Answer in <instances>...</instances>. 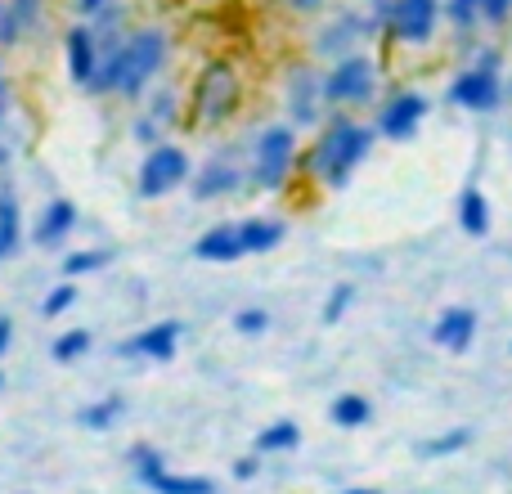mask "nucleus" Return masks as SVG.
<instances>
[{"mask_svg": "<svg viewBox=\"0 0 512 494\" xmlns=\"http://www.w3.org/2000/svg\"><path fill=\"white\" fill-rule=\"evenodd\" d=\"M171 63V32L158 23L131 27L113 50L99 59V77L90 81V95L99 99H144V90L167 72Z\"/></svg>", "mask_w": 512, "mask_h": 494, "instance_id": "f257e3e1", "label": "nucleus"}, {"mask_svg": "<svg viewBox=\"0 0 512 494\" xmlns=\"http://www.w3.org/2000/svg\"><path fill=\"white\" fill-rule=\"evenodd\" d=\"M378 131L373 122H360L351 113H328L324 126L315 131V144L301 149V167L319 189H346L355 180V171L369 162Z\"/></svg>", "mask_w": 512, "mask_h": 494, "instance_id": "f03ea898", "label": "nucleus"}, {"mask_svg": "<svg viewBox=\"0 0 512 494\" xmlns=\"http://www.w3.org/2000/svg\"><path fill=\"white\" fill-rule=\"evenodd\" d=\"M189 126L194 131H221L225 122H234V113L243 108V72L234 59L216 54L198 68L194 86H189Z\"/></svg>", "mask_w": 512, "mask_h": 494, "instance_id": "7ed1b4c3", "label": "nucleus"}, {"mask_svg": "<svg viewBox=\"0 0 512 494\" xmlns=\"http://www.w3.org/2000/svg\"><path fill=\"white\" fill-rule=\"evenodd\" d=\"M301 167V131L292 122H270L248 144V189L283 194Z\"/></svg>", "mask_w": 512, "mask_h": 494, "instance_id": "20e7f679", "label": "nucleus"}, {"mask_svg": "<svg viewBox=\"0 0 512 494\" xmlns=\"http://www.w3.org/2000/svg\"><path fill=\"white\" fill-rule=\"evenodd\" d=\"M378 81H382V68L373 54L355 50L346 59L328 63L324 72V104L328 113H351V108H369L378 99Z\"/></svg>", "mask_w": 512, "mask_h": 494, "instance_id": "39448f33", "label": "nucleus"}, {"mask_svg": "<svg viewBox=\"0 0 512 494\" xmlns=\"http://www.w3.org/2000/svg\"><path fill=\"white\" fill-rule=\"evenodd\" d=\"M189 176H194V158H189V149L176 144V140H162V144H153V149H144L140 167H135V194L149 198V203H158V198L185 189Z\"/></svg>", "mask_w": 512, "mask_h": 494, "instance_id": "423d86ee", "label": "nucleus"}, {"mask_svg": "<svg viewBox=\"0 0 512 494\" xmlns=\"http://www.w3.org/2000/svg\"><path fill=\"white\" fill-rule=\"evenodd\" d=\"M239 189H248V149H243V144H221V149L189 176L194 203H221V198H234Z\"/></svg>", "mask_w": 512, "mask_h": 494, "instance_id": "0eeeda50", "label": "nucleus"}, {"mask_svg": "<svg viewBox=\"0 0 512 494\" xmlns=\"http://www.w3.org/2000/svg\"><path fill=\"white\" fill-rule=\"evenodd\" d=\"M450 99H454V108H463V113H472V117L495 113V108L504 104V72H499V54L486 50L477 63H468L463 72H454Z\"/></svg>", "mask_w": 512, "mask_h": 494, "instance_id": "6e6552de", "label": "nucleus"}, {"mask_svg": "<svg viewBox=\"0 0 512 494\" xmlns=\"http://www.w3.org/2000/svg\"><path fill=\"white\" fill-rule=\"evenodd\" d=\"M283 113L297 131H319L324 126V72L315 63H292L283 72Z\"/></svg>", "mask_w": 512, "mask_h": 494, "instance_id": "1a4fd4ad", "label": "nucleus"}, {"mask_svg": "<svg viewBox=\"0 0 512 494\" xmlns=\"http://www.w3.org/2000/svg\"><path fill=\"white\" fill-rule=\"evenodd\" d=\"M445 23V0H391L387 41L400 50H427Z\"/></svg>", "mask_w": 512, "mask_h": 494, "instance_id": "9d476101", "label": "nucleus"}, {"mask_svg": "<svg viewBox=\"0 0 512 494\" xmlns=\"http://www.w3.org/2000/svg\"><path fill=\"white\" fill-rule=\"evenodd\" d=\"M180 122H185V95H180V86L153 81V86L144 90V113L135 117L131 135L144 144V149H153V144L167 140V131H176Z\"/></svg>", "mask_w": 512, "mask_h": 494, "instance_id": "9b49d317", "label": "nucleus"}, {"mask_svg": "<svg viewBox=\"0 0 512 494\" xmlns=\"http://www.w3.org/2000/svg\"><path fill=\"white\" fill-rule=\"evenodd\" d=\"M427 113H432V99H427L423 90H391L378 104V113H373V131L391 144H409L423 131Z\"/></svg>", "mask_w": 512, "mask_h": 494, "instance_id": "f8f14e48", "label": "nucleus"}, {"mask_svg": "<svg viewBox=\"0 0 512 494\" xmlns=\"http://www.w3.org/2000/svg\"><path fill=\"white\" fill-rule=\"evenodd\" d=\"M364 45H369L364 9H333V18H328L315 32V41H310V54H315L319 63H337V59H346V54L364 50Z\"/></svg>", "mask_w": 512, "mask_h": 494, "instance_id": "ddd939ff", "label": "nucleus"}, {"mask_svg": "<svg viewBox=\"0 0 512 494\" xmlns=\"http://www.w3.org/2000/svg\"><path fill=\"white\" fill-rule=\"evenodd\" d=\"M131 463H135V477H140L153 494H216V481L194 477V472H171L153 445H135Z\"/></svg>", "mask_w": 512, "mask_h": 494, "instance_id": "4468645a", "label": "nucleus"}, {"mask_svg": "<svg viewBox=\"0 0 512 494\" xmlns=\"http://www.w3.org/2000/svg\"><path fill=\"white\" fill-rule=\"evenodd\" d=\"M99 59H104V45H99L95 27H90L86 18H77V23L63 32V68H68L72 86L90 90V81L99 77Z\"/></svg>", "mask_w": 512, "mask_h": 494, "instance_id": "2eb2a0df", "label": "nucleus"}, {"mask_svg": "<svg viewBox=\"0 0 512 494\" xmlns=\"http://www.w3.org/2000/svg\"><path fill=\"white\" fill-rule=\"evenodd\" d=\"M180 337H185V324H180V319H158V324L140 328L135 337H126L122 355H131V360H149V364H167V360H176Z\"/></svg>", "mask_w": 512, "mask_h": 494, "instance_id": "dca6fc26", "label": "nucleus"}, {"mask_svg": "<svg viewBox=\"0 0 512 494\" xmlns=\"http://www.w3.org/2000/svg\"><path fill=\"white\" fill-rule=\"evenodd\" d=\"M477 328H481L477 310H472V306H450V310H441V315H436L432 342L441 346V351H450V355H468L472 342H477Z\"/></svg>", "mask_w": 512, "mask_h": 494, "instance_id": "f3484780", "label": "nucleus"}, {"mask_svg": "<svg viewBox=\"0 0 512 494\" xmlns=\"http://www.w3.org/2000/svg\"><path fill=\"white\" fill-rule=\"evenodd\" d=\"M194 256L207 265H234L248 256V247H243V225L239 221H216L212 230H203L194 239Z\"/></svg>", "mask_w": 512, "mask_h": 494, "instance_id": "a211bd4d", "label": "nucleus"}, {"mask_svg": "<svg viewBox=\"0 0 512 494\" xmlns=\"http://www.w3.org/2000/svg\"><path fill=\"white\" fill-rule=\"evenodd\" d=\"M45 23V0H5L0 5V50L23 45Z\"/></svg>", "mask_w": 512, "mask_h": 494, "instance_id": "6ab92c4d", "label": "nucleus"}, {"mask_svg": "<svg viewBox=\"0 0 512 494\" xmlns=\"http://www.w3.org/2000/svg\"><path fill=\"white\" fill-rule=\"evenodd\" d=\"M77 203L72 198H50V203L41 207V216L32 221V243L36 247H59L68 239L72 230H77Z\"/></svg>", "mask_w": 512, "mask_h": 494, "instance_id": "aec40b11", "label": "nucleus"}, {"mask_svg": "<svg viewBox=\"0 0 512 494\" xmlns=\"http://www.w3.org/2000/svg\"><path fill=\"white\" fill-rule=\"evenodd\" d=\"M23 247V203L9 176H0V265L14 261Z\"/></svg>", "mask_w": 512, "mask_h": 494, "instance_id": "412c9836", "label": "nucleus"}, {"mask_svg": "<svg viewBox=\"0 0 512 494\" xmlns=\"http://www.w3.org/2000/svg\"><path fill=\"white\" fill-rule=\"evenodd\" d=\"M490 198H486V189L481 185H468L459 194V230L468 234V239H486L490 234Z\"/></svg>", "mask_w": 512, "mask_h": 494, "instance_id": "4be33fe9", "label": "nucleus"}, {"mask_svg": "<svg viewBox=\"0 0 512 494\" xmlns=\"http://www.w3.org/2000/svg\"><path fill=\"white\" fill-rule=\"evenodd\" d=\"M86 23L95 27L99 45H104V50H113V45L122 41L126 32H131V5H122V0H108L104 9H95V14L86 18Z\"/></svg>", "mask_w": 512, "mask_h": 494, "instance_id": "5701e85b", "label": "nucleus"}, {"mask_svg": "<svg viewBox=\"0 0 512 494\" xmlns=\"http://www.w3.org/2000/svg\"><path fill=\"white\" fill-rule=\"evenodd\" d=\"M239 225H243V247H248V256H265L288 239V225L274 221V216H248V221H239Z\"/></svg>", "mask_w": 512, "mask_h": 494, "instance_id": "b1692460", "label": "nucleus"}, {"mask_svg": "<svg viewBox=\"0 0 512 494\" xmlns=\"http://www.w3.org/2000/svg\"><path fill=\"white\" fill-rule=\"evenodd\" d=\"M328 418H333V427H342V432H355V427L373 423V400L360 396V391H346V396H337L333 405H328Z\"/></svg>", "mask_w": 512, "mask_h": 494, "instance_id": "393cba45", "label": "nucleus"}, {"mask_svg": "<svg viewBox=\"0 0 512 494\" xmlns=\"http://www.w3.org/2000/svg\"><path fill=\"white\" fill-rule=\"evenodd\" d=\"M122 414H126V400L104 396V400H90L86 409H77V423L86 432H113V423H122Z\"/></svg>", "mask_w": 512, "mask_h": 494, "instance_id": "a878e982", "label": "nucleus"}, {"mask_svg": "<svg viewBox=\"0 0 512 494\" xmlns=\"http://www.w3.org/2000/svg\"><path fill=\"white\" fill-rule=\"evenodd\" d=\"M297 445H301V427L292 423V418H283V423H270L256 432L252 454H288V450H297Z\"/></svg>", "mask_w": 512, "mask_h": 494, "instance_id": "bb28decb", "label": "nucleus"}, {"mask_svg": "<svg viewBox=\"0 0 512 494\" xmlns=\"http://www.w3.org/2000/svg\"><path fill=\"white\" fill-rule=\"evenodd\" d=\"M90 346H95V333H90V328H63L50 346V360L54 364H77Z\"/></svg>", "mask_w": 512, "mask_h": 494, "instance_id": "cd10ccee", "label": "nucleus"}, {"mask_svg": "<svg viewBox=\"0 0 512 494\" xmlns=\"http://www.w3.org/2000/svg\"><path fill=\"white\" fill-rule=\"evenodd\" d=\"M113 261L108 247H77V252L63 256V279H81V274H99L104 265Z\"/></svg>", "mask_w": 512, "mask_h": 494, "instance_id": "c85d7f7f", "label": "nucleus"}, {"mask_svg": "<svg viewBox=\"0 0 512 494\" xmlns=\"http://www.w3.org/2000/svg\"><path fill=\"white\" fill-rule=\"evenodd\" d=\"M468 445H472V427H454V432L436 436V441H423L418 454H423V459H450V454L468 450Z\"/></svg>", "mask_w": 512, "mask_h": 494, "instance_id": "c756f323", "label": "nucleus"}, {"mask_svg": "<svg viewBox=\"0 0 512 494\" xmlns=\"http://www.w3.org/2000/svg\"><path fill=\"white\" fill-rule=\"evenodd\" d=\"M77 297H81L77 279H63V283H54V288L41 297V315H45V319H59V315H68V310L77 306Z\"/></svg>", "mask_w": 512, "mask_h": 494, "instance_id": "7c9ffc66", "label": "nucleus"}, {"mask_svg": "<svg viewBox=\"0 0 512 494\" xmlns=\"http://www.w3.org/2000/svg\"><path fill=\"white\" fill-rule=\"evenodd\" d=\"M355 306V288L351 283H337L333 292H328V301H324V310H319V319H324V328H337L346 319V310Z\"/></svg>", "mask_w": 512, "mask_h": 494, "instance_id": "2f4dec72", "label": "nucleus"}, {"mask_svg": "<svg viewBox=\"0 0 512 494\" xmlns=\"http://www.w3.org/2000/svg\"><path fill=\"white\" fill-rule=\"evenodd\" d=\"M445 18L454 23V32H459V36L477 32V23H481V0H445Z\"/></svg>", "mask_w": 512, "mask_h": 494, "instance_id": "473e14b6", "label": "nucleus"}, {"mask_svg": "<svg viewBox=\"0 0 512 494\" xmlns=\"http://www.w3.org/2000/svg\"><path fill=\"white\" fill-rule=\"evenodd\" d=\"M234 328H239L243 337H261V333H270V310H265V306H243L239 315H234Z\"/></svg>", "mask_w": 512, "mask_h": 494, "instance_id": "72a5a7b5", "label": "nucleus"}, {"mask_svg": "<svg viewBox=\"0 0 512 494\" xmlns=\"http://www.w3.org/2000/svg\"><path fill=\"white\" fill-rule=\"evenodd\" d=\"M387 23H391V0H369L364 5V27H369V41H387Z\"/></svg>", "mask_w": 512, "mask_h": 494, "instance_id": "f704fd0d", "label": "nucleus"}, {"mask_svg": "<svg viewBox=\"0 0 512 494\" xmlns=\"http://www.w3.org/2000/svg\"><path fill=\"white\" fill-rule=\"evenodd\" d=\"M512 18V0H481V23L504 27Z\"/></svg>", "mask_w": 512, "mask_h": 494, "instance_id": "c9c22d12", "label": "nucleus"}, {"mask_svg": "<svg viewBox=\"0 0 512 494\" xmlns=\"http://www.w3.org/2000/svg\"><path fill=\"white\" fill-rule=\"evenodd\" d=\"M283 9H288V14H297V18H315L319 9L328 5V0H279Z\"/></svg>", "mask_w": 512, "mask_h": 494, "instance_id": "e433bc0d", "label": "nucleus"}, {"mask_svg": "<svg viewBox=\"0 0 512 494\" xmlns=\"http://www.w3.org/2000/svg\"><path fill=\"white\" fill-rule=\"evenodd\" d=\"M256 472H261V454H248V459L234 463V477H239V481H252Z\"/></svg>", "mask_w": 512, "mask_h": 494, "instance_id": "4c0bfd02", "label": "nucleus"}, {"mask_svg": "<svg viewBox=\"0 0 512 494\" xmlns=\"http://www.w3.org/2000/svg\"><path fill=\"white\" fill-rule=\"evenodd\" d=\"M9 117V72H5V54H0V122Z\"/></svg>", "mask_w": 512, "mask_h": 494, "instance_id": "58836bf2", "label": "nucleus"}, {"mask_svg": "<svg viewBox=\"0 0 512 494\" xmlns=\"http://www.w3.org/2000/svg\"><path fill=\"white\" fill-rule=\"evenodd\" d=\"M14 346V319L0 315V360H5V351Z\"/></svg>", "mask_w": 512, "mask_h": 494, "instance_id": "ea45409f", "label": "nucleus"}, {"mask_svg": "<svg viewBox=\"0 0 512 494\" xmlns=\"http://www.w3.org/2000/svg\"><path fill=\"white\" fill-rule=\"evenodd\" d=\"M68 5H72V14H77V18H90L95 9H104L108 0H68Z\"/></svg>", "mask_w": 512, "mask_h": 494, "instance_id": "a19ab883", "label": "nucleus"}, {"mask_svg": "<svg viewBox=\"0 0 512 494\" xmlns=\"http://www.w3.org/2000/svg\"><path fill=\"white\" fill-rule=\"evenodd\" d=\"M337 494H382V490H373V486H351V490H337Z\"/></svg>", "mask_w": 512, "mask_h": 494, "instance_id": "79ce46f5", "label": "nucleus"}, {"mask_svg": "<svg viewBox=\"0 0 512 494\" xmlns=\"http://www.w3.org/2000/svg\"><path fill=\"white\" fill-rule=\"evenodd\" d=\"M0 391H5V369H0Z\"/></svg>", "mask_w": 512, "mask_h": 494, "instance_id": "37998d69", "label": "nucleus"}, {"mask_svg": "<svg viewBox=\"0 0 512 494\" xmlns=\"http://www.w3.org/2000/svg\"><path fill=\"white\" fill-rule=\"evenodd\" d=\"M0 5H5V0H0Z\"/></svg>", "mask_w": 512, "mask_h": 494, "instance_id": "c03bdc74", "label": "nucleus"}]
</instances>
